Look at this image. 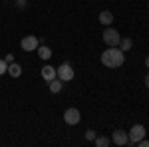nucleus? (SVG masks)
I'll return each instance as SVG.
<instances>
[{"mask_svg":"<svg viewBox=\"0 0 149 147\" xmlns=\"http://www.w3.org/2000/svg\"><path fill=\"white\" fill-rule=\"evenodd\" d=\"M40 74H42V78L46 79V82H52L54 78H58V74H56V68H52L50 64H46L44 68L40 70Z\"/></svg>","mask_w":149,"mask_h":147,"instance_id":"6e6552de","label":"nucleus"},{"mask_svg":"<svg viewBox=\"0 0 149 147\" xmlns=\"http://www.w3.org/2000/svg\"><path fill=\"white\" fill-rule=\"evenodd\" d=\"M135 145H139V147H149V139H139Z\"/></svg>","mask_w":149,"mask_h":147,"instance_id":"f3484780","label":"nucleus"},{"mask_svg":"<svg viewBox=\"0 0 149 147\" xmlns=\"http://www.w3.org/2000/svg\"><path fill=\"white\" fill-rule=\"evenodd\" d=\"M145 86H147V88H149V74H147V76H145Z\"/></svg>","mask_w":149,"mask_h":147,"instance_id":"aec40b11","label":"nucleus"},{"mask_svg":"<svg viewBox=\"0 0 149 147\" xmlns=\"http://www.w3.org/2000/svg\"><path fill=\"white\" fill-rule=\"evenodd\" d=\"M145 66H147V70H149V58H147V60H145Z\"/></svg>","mask_w":149,"mask_h":147,"instance_id":"412c9836","label":"nucleus"},{"mask_svg":"<svg viewBox=\"0 0 149 147\" xmlns=\"http://www.w3.org/2000/svg\"><path fill=\"white\" fill-rule=\"evenodd\" d=\"M125 62V52H121L117 46H107V50L102 54V64L105 68H119Z\"/></svg>","mask_w":149,"mask_h":147,"instance_id":"f257e3e1","label":"nucleus"},{"mask_svg":"<svg viewBox=\"0 0 149 147\" xmlns=\"http://www.w3.org/2000/svg\"><path fill=\"white\" fill-rule=\"evenodd\" d=\"M20 46H22L24 52H36V50H38V46H40V42H38V38H36V36H24L22 42H20Z\"/></svg>","mask_w":149,"mask_h":147,"instance_id":"423d86ee","label":"nucleus"},{"mask_svg":"<svg viewBox=\"0 0 149 147\" xmlns=\"http://www.w3.org/2000/svg\"><path fill=\"white\" fill-rule=\"evenodd\" d=\"M16 6H18V8H24V6H26V0H16Z\"/></svg>","mask_w":149,"mask_h":147,"instance_id":"a211bd4d","label":"nucleus"},{"mask_svg":"<svg viewBox=\"0 0 149 147\" xmlns=\"http://www.w3.org/2000/svg\"><path fill=\"white\" fill-rule=\"evenodd\" d=\"M100 22L103 24V26H111V22H113V14L109 10H103L102 14H100Z\"/></svg>","mask_w":149,"mask_h":147,"instance_id":"9b49d317","label":"nucleus"},{"mask_svg":"<svg viewBox=\"0 0 149 147\" xmlns=\"http://www.w3.org/2000/svg\"><path fill=\"white\" fill-rule=\"evenodd\" d=\"M36 52H38V56L42 58L44 62H48V60L52 58V50H50L48 46H38V50H36Z\"/></svg>","mask_w":149,"mask_h":147,"instance_id":"f8f14e48","label":"nucleus"},{"mask_svg":"<svg viewBox=\"0 0 149 147\" xmlns=\"http://www.w3.org/2000/svg\"><path fill=\"white\" fill-rule=\"evenodd\" d=\"M80 119H81V113L78 107H68L66 111H64V121L68 125H76V123H80Z\"/></svg>","mask_w":149,"mask_h":147,"instance_id":"20e7f679","label":"nucleus"},{"mask_svg":"<svg viewBox=\"0 0 149 147\" xmlns=\"http://www.w3.org/2000/svg\"><path fill=\"white\" fill-rule=\"evenodd\" d=\"M119 40H121L119 32H117L115 28H111V26H105V30H103V42L107 46H117Z\"/></svg>","mask_w":149,"mask_h":147,"instance_id":"f03ea898","label":"nucleus"},{"mask_svg":"<svg viewBox=\"0 0 149 147\" xmlns=\"http://www.w3.org/2000/svg\"><path fill=\"white\" fill-rule=\"evenodd\" d=\"M117 48H119L121 52H129V50L133 48V40H131V38H121L119 44H117Z\"/></svg>","mask_w":149,"mask_h":147,"instance_id":"ddd939ff","label":"nucleus"},{"mask_svg":"<svg viewBox=\"0 0 149 147\" xmlns=\"http://www.w3.org/2000/svg\"><path fill=\"white\" fill-rule=\"evenodd\" d=\"M93 143H95V147H107L111 141L107 139V137H103V135H100V137H95L93 139Z\"/></svg>","mask_w":149,"mask_h":147,"instance_id":"4468645a","label":"nucleus"},{"mask_svg":"<svg viewBox=\"0 0 149 147\" xmlns=\"http://www.w3.org/2000/svg\"><path fill=\"white\" fill-rule=\"evenodd\" d=\"M95 131H93V129H88V131H86V139H88V141H93V139H95Z\"/></svg>","mask_w":149,"mask_h":147,"instance_id":"dca6fc26","label":"nucleus"},{"mask_svg":"<svg viewBox=\"0 0 149 147\" xmlns=\"http://www.w3.org/2000/svg\"><path fill=\"white\" fill-rule=\"evenodd\" d=\"M56 74H58V79H62V82H72L74 79V70H72V66H70L68 62H64L62 66H58L56 68Z\"/></svg>","mask_w":149,"mask_h":147,"instance_id":"7ed1b4c3","label":"nucleus"},{"mask_svg":"<svg viewBox=\"0 0 149 147\" xmlns=\"http://www.w3.org/2000/svg\"><path fill=\"white\" fill-rule=\"evenodd\" d=\"M6 74H10L12 78H20L22 76V66L16 64V62H12V64H8V72Z\"/></svg>","mask_w":149,"mask_h":147,"instance_id":"1a4fd4ad","label":"nucleus"},{"mask_svg":"<svg viewBox=\"0 0 149 147\" xmlns=\"http://www.w3.org/2000/svg\"><path fill=\"white\" fill-rule=\"evenodd\" d=\"M4 60H6V62H8V64H12V62H14V56H12V54H8V56L4 58Z\"/></svg>","mask_w":149,"mask_h":147,"instance_id":"6ab92c4d","label":"nucleus"},{"mask_svg":"<svg viewBox=\"0 0 149 147\" xmlns=\"http://www.w3.org/2000/svg\"><path fill=\"white\" fill-rule=\"evenodd\" d=\"M111 141L115 145H129V133L123 131V129H115L111 133Z\"/></svg>","mask_w":149,"mask_h":147,"instance_id":"0eeeda50","label":"nucleus"},{"mask_svg":"<svg viewBox=\"0 0 149 147\" xmlns=\"http://www.w3.org/2000/svg\"><path fill=\"white\" fill-rule=\"evenodd\" d=\"M6 72H8V62H6L4 58H0V76L6 74Z\"/></svg>","mask_w":149,"mask_h":147,"instance_id":"2eb2a0df","label":"nucleus"},{"mask_svg":"<svg viewBox=\"0 0 149 147\" xmlns=\"http://www.w3.org/2000/svg\"><path fill=\"white\" fill-rule=\"evenodd\" d=\"M62 86H64V82L58 79V78H54L52 82H48V88H50L52 93H60V91H62Z\"/></svg>","mask_w":149,"mask_h":147,"instance_id":"9d476101","label":"nucleus"},{"mask_svg":"<svg viewBox=\"0 0 149 147\" xmlns=\"http://www.w3.org/2000/svg\"><path fill=\"white\" fill-rule=\"evenodd\" d=\"M143 137H145V127L141 123L133 125V127L129 129V145H135L139 139H143Z\"/></svg>","mask_w":149,"mask_h":147,"instance_id":"39448f33","label":"nucleus"}]
</instances>
